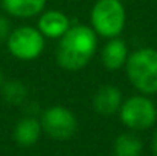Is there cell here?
Masks as SVG:
<instances>
[{
	"mask_svg": "<svg viewBox=\"0 0 157 156\" xmlns=\"http://www.w3.org/2000/svg\"><path fill=\"white\" fill-rule=\"evenodd\" d=\"M99 37L90 25L75 23L58 40L56 63L67 72H78L84 69L96 55Z\"/></svg>",
	"mask_w": 157,
	"mask_h": 156,
	"instance_id": "obj_1",
	"label": "cell"
},
{
	"mask_svg": "<svg viewBox=\"0 0 157 156\" xmlns=\"http://www.w3.org/2000/svg\"><path fill=\"white\" fill-rule=\"evenodd\" d=\"M125 75L137 94L157 95V49L151 46L130 52L125 63Z\"/></svg>",
	"mask_w": 157,
	"mask_h": 156,
	"instance_id": "obj_2",
	"label": "cell"
},
{
	"mask_svg": "<svg viewBox=\"0 0 157 156\" xmlns=\"http://www.w3.org/2000/svg\"><path fill=\"white\" fill-rule=\"evenodd\" d=\"M127 25L124 0H96L90 9V28L105 40L121 37Z\"/></svg>",
	"mask_w": 157,
	"mask_h": 156,
	"instance_id": "obj_3",
	"label": "cell"
},
{
	"mask_svg": "<svg viewBox=\"0 0 157 156\" xmlns=\"http://www.w3.org/2000/svg\"><path fill=\"white\" fill-rule=\"evenodd\" d=\"M119 119L130 132H147L157 122V104L148 95L136 94L124 98L119 109Z\"/></svg>",
	"mask_w": 157,
	"mask_h": 156,
	"instance_id": "obj_4",
	"label": "cell"
},
{
	"mask_svg": "<svg viewBox=\"0 0 157 156\" xmlns=\"http://www.w3.org/2000/svg\"><path fill=\"white\" fill-rule=\"evenodd\" d=\"M8 52L20 61L37 60L46 48V38L38 31L37 26L21 25L12 28L9 37L6 38Z\"/></svg>",
	"mask_w": 157,
	"mask_h": 156,
	"instance_id": "obj_5",
	"label": "cell"
},
{
	"mask_svg": "<svg viewBox=\"0 0 157 156\" xmlns=\"http://www.w3.org/2000/svg\"><path fill=\"white\" fill-rule=\"evenodd\" d=\"M40 124L43 133L55 141H67L70 139L78 129V119L75 113L61 104L51 106L40 113Z\"/></svg>",
	"mask_w": 157,
	"mask_h": 156,
	"instance_id": "obj_6",
	"label": "cell"
},
{
	"mask_svg": "<svg viewBox=\"0 0 157 156\" xmlns=\"http://www.w3.org/2000/svg\"><path fill=\"white\" fill-rule=\"evenodd\" d=\"M72 25L69 15L59 9H44L37 20V28L46 40H59Z\"/></svg>",
	"mask_w": 157,
	"mask_h": 156,
	"instance_id": "obj_7",
	"label": "cell"
},
{
	"mask_svg": "<svg viewBox=\"0 0 157 156\" xmlns=\"http://www.w3.org/2000/svg\"><path fill=\"white\" fill-rule=\"evenodd\" d=\"M122 103H124V94L114 84L101 86L92 98V106H93L95 112L102 115V116L116 115L119 112Z\"/></svg>",
	"mask_w": 157,
	"mask_h": 156,
	"instance_id": "obj_8",
	"label": "cell"
},
{
	"mask_svg": "<svg viewBox=\"0 0 157 156\" xmlns=\"http://www.w3.org/2000/svg\"><path fill=\"white\" fill-rule=\"evenodd\" d=\"M130 55V48L127 42L121 37L108 38L101 49V63L107 70H119L125 67Z\"/></svg>",
	"mask_w": 157,
	"mask_h": 156,
	"instance_id": "obj_9",
	"label": "cell"
},
{
	"mask_svg": "<svg viewBox=\"0 0 157 156\" xmlns=\"http://www.w3.org/2000/svg\"><path fill=\"white\" fill-rule=\"evenodd\" d=\"M41 135H43V129L40 124V118L31 115H25L23 118H20L14 126V132H12V138L15 144L20 147L35 146L40 141Z\"/></svg>",
	"mask_w": 157,
	"mask_h": 156,
	"instance_id": "obj_10",
	"label": "cell"
},
{
	"mask_svg": "<svg viewBox=\"0 0 157 156\" xmlns=\"http://www.w3.org/2000/svg\"><path fill=\"white\" fill-rule=\"evenodd\" d=\"M48 0H0L3 11L14 18H34L46 9Z\"/></svg>",
	"mask_w": 157,
	"mask_h": 156,
	"instance_id": "obj_11",
	"label": "cell"
},
{
	"mask_svg": "<svg viewBox=\"0 0 157 156\" xmlns=\"http://www.w3.org/2000/svg\"><path fill=\"white\" fill-rule=\"evenodd\" d=\"M144 141L136 132H124L116 136L113 144L114 156H142Z\"/></svg>",
	"mask_w": 157,
	"mask_h": 156,
	"instance_id": "obj_12",
	"label": "cell"
},
{
	"mask_svg": "<svg viewBox=\"0 0 157 156\" xmlns=\"http://www.w3.org/2000/svg\"><path fill=\"white\" fill-rule=\"evenodd\" d=\"M0 94L6 103L12 106H23L28 101V87L20 80L3 81L0 87Z\"/></svg>",
	"mask_w": 157,
	"mask_h": 156,
	"instance_id": "obj_13",
	"label": "cell"
},
{
	"mask_svg": "<svg viewBox=\"0 0 157 156\" xmlns=\"http://www.w3.org/2000/svg\"><path fill=\"white\" fill-rule=\"evenodd\" d=\"M12 31V26H11V22L6 15L0 14V43H5L6 38L9 37Z\"/></svg>",
	"mask_w": 157,
	"mask_h": 156,
	"instance_id": "obj_14",
	"label": "cell"
},
{
	"mask_svg": "<svg viewBox=\"0 0 157 156\" xmlns=\"http://www.w3.org/2000/svg\"><path fill=\"white\" fill-rule=\"evenodd\" d=\"M151 152H153V155L154 156H157V130L154 132L153 139H151Z\"/></svg>",
	"mask_w": 157,
	"mask_h": 156,
	"instance_id": "obj_15",
	"label": "cell"
},
{
	"mask_svg": "<svg viewBox=\"0 0 157 156\" xmlns=\"http://www.w3.org/2000/svg\"><path fill=\"white\" fill-rule=\"evenodd\" d=\"M3 81H5V80H3V74H2V70H0V87H2Z\"/></svg>",
	"mask_w": 157,
	"mask_h": 156,
	"instance_id": "obj_16",
	"label": "cell"
}]
</instances>
